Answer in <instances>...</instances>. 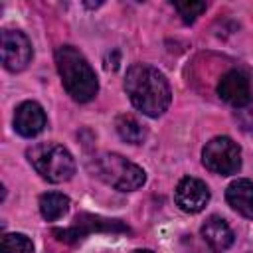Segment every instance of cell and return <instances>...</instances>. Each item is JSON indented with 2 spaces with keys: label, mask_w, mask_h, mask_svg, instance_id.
<instances>
[{
  "label": "cell",
  "mask_w": 253,
  "mask_h": 253,
  "mask_svg": "<svg viewBox=\"0 0 253 253\" xmlns=\"http://www.w3.org/2000/svg\"><path fill=\"white\" fill-rule=\"evenodd\" d=\"M225 200L239 215L253 219V182L247 178L233 180L225 190Z\"/></svg>",
  "instance_id": "cell-11"
},
{
  "label": "cell",
  "mask_w": 253,
  "mask_h": 253,
  "mask_svg": "<svg viewBox=\"0 0 253 253\" xmlns=\"http://www.w3.org/2000/svg\"><path fill=\"white\" fill-rule=\"evenodd\" d=\"M34 170L51 184L67 182L75 174V160L71 152L57 142H40L26 152Z\"/></svg>",
  "instance_id": "cell-4"
},
{
  "label": "cell",
  "mask_w": 253,
  "mask_h": 253,
  "mask_svg": "<svg viewBox=\"0 0 253 253\" xmlns=\"http://www.w3.org/2000/svg\"><path fill=\"white\" fill-rule=\"evenodd\" d=\"M0 249L2 253H34V243L24 233H6Z\"/></svg>",
  "instance_id": "cell-15"
},
{
  "label": "cell",
  "mask_w": 253,
  "mask_h": 253,
  "mask_svg": "<svg viewBox=\"0 0 253 253\" xmlns=\"http://www.w3.org/2000/svg\"><path fill=\"white\" fill-rule=\"evenodd\" d=\"M55 65L65 91L77 103L95 99L99 91L97 75L87 57L73 45H61L55 49Z\"/></svg>",
  "instance_id": "cell-2"
},
{
  "label": "cell",
  "mask_w": 253,
  "mask_h": 253,
  "mask_svg": "<svg viewBox=\"0 0 253 253\" xmlns=\"http://www.w3.org/2000/svg\"><path fill=\"white\" fill-rule=\"evenodd\" d=\"M233 117H235V123L241 130H253V93L245 105L235 109Z\"/></svg>",
  "instance_id": "cell-17"
},
{
  "label": "cell",
  "mask_w": 253,
  "mask_h": 253,
  "mask_svg": "<svg viewBox=\"0 0 253 253\" xmlns=\"http://www.w3.org/2000/svg\"><path fill=\"white\" fill-rule=\"evenodd\" d=\"M251 83L249 77L239 71V69H231L225 75H221L219 83H217V95L221 97V101L233 105L235 109L245 105L251 97Z\"/></svg>",
  "instance_id": "cell-9"
},
{
  "label": "cell",
  "mask_w": 253,
  "mask_h": 253,
  "mask_svg": "<svg viewBox=\"0 0 253 253\" xmlns=\"http://www.w3.org/2000/svg\"><path fill=\"white\" fill-rule=\"evenodd\" d=\"M125 91L130 103L146 117H160L172 101L170 83L162 71L148 63H132L125 75Z\"/></svg>",
  "instance_id": "cell-1"
},
{
  "label": "cell",
  "mask_w": 253,
  "mask_h": 253,
  "mask_svg": "<svg viewBox=\"0 0 253 253\" xmlns=\"http://www.w3.org/2000/svg\"><path fill=\"white\" fill-rule=\"evenodd\" d=\"M34 57L32 42L20 30H4L2 32V63L8 71L18 73L30 65Z\"/></svg>",
  "instance_id": "cell-6"
},
{
  "label": "cell",
  "mask_w": 253,
  "mask_h": 253,
  "mask_svg": "<svg viewBox=\"0 0 253 253\" xmlns=\"http://www.w3.org/2000/svg\"><path fill=\"white\" fill-rule=\"evenodd\" d=\"M115 128L119 136L128 144H142L146 140V128L140 125V121L134 115L123 113L115 119Z\"/></svg>",
  "instance_id": "cell-13"
},
{
  "label": "cell",
  "mask_w": 253,
  "mask_h": 253,
  "mask_svg": "<svg viewBox=\"0 0 253 253\" xmlns=\"http://www.w3.org/2000/svg\"><path fill=\"white\" fill-rule=\"evenodd\" d=\"M134 253H154V251H150V249H136Z\"/></svg>",
  "instance_id": "cell-18"
},
{
  "label": "cell",
  "mask_w": 253,
  "mask_h": 253,
  "mask_svg": "<svg viewBox=\"0 0 253 253\" xmlns=\"http://www.w3.org/2000/svg\"><path fill=\"white\" fill-rule=\"evenodd\" d=\"M202 237L213 251H225L233 243V231L219 215H210L202 225Z\"/></svg>",
  "instance_id": "cell-12"
},
{
  "label": "cell",
  "mask_w": 253,
  "mask_h": 253,
  "mask_svg": "<svg viewBox=\"0 0 253 253\" xmlns=\"http://www.w3.org/2000/svg\"><path fill=\"white\" fill-rule=\"evenodd\" d=\"M91 172L119 192H134L146 182V172L117 152H101L89 162Z\"/></svg>",
  "instance_id": "cell-3"
},
{
  "label": "cell",
  "mask_w": 253,
  "mask_h": 253,
  "mask_svg": "<svg viewBox=\"0 0 253 253\" xmlns=\"http://www.w3.org/2000/svg\"><path fill=\"white\" fill-rule=\"evenodd\" d=\"M91 231H130V229L117 219H101L89 213H81L75 217V223L71 227L53 229V235H59L61 241H77Z\"/></svg>",
  "instance_id": "cell-8"
},
{
  "label": "cell",
  "mask_w": 253,
  "mask_h": 253,
  "mask_svg": "<svg viewBox=\"0 0 253 253\" xmlns=\"http://www.w3.org/2000/svg\"><path fill=\"white\" fill-rule=\"evenodd\" d=\"M202 162L213 174H237L241 168V148L229 136H215L210 142H206L202 150Z\"/></svg>",
  "instance_id": "cell-5"
},
{
  "label": "cell",
  "mask_w": 253,
  "mask_h": 253,
  "mask_svg": "<svg viewBox=\"0 0 253 253\" xmlns=\"http://www.w3.org/2000/svg\"><path fill=\"white\" fill-rule=\"evenodd\" d=\"M174 8L178 10V14L182 16V20L186 24L196 22L198 16H202L208 8L206 2H196V0H184V2H174Z\"/></svg>",
  "instance_id": "cell-16"
},
{
  "label": "cell",
  "mask_w": 253,
  "mask_h": 253,
  "mask_svg": "<svg viewBox=\"0 0 253 253\" xmlns=\"http://www.w3.org/2000/svg\"><path fill=\"white\" fill-rule=\"evenodd\" d=\"M69 210V198L59 192H45L40 196V213L45 221H55Z\"/></svg>",
  "instance_id": "cell-14"
},
{
  "label": "cell",
  "mask_w": 253,
  "mask_h": 253,
  "mask_svg": "<svg viewBox=\"0 0 253 253\" xmlns=\"http://www.w3.org/2000/svg\"><path fill=\"white\" fill-rule=\"evenodd\" d=\"M176 206L186 213H198L202 211L210 202V188L200 178L186 176L178 182L174 192Z\"/></svg>",
  "instance_id": "cell-7"
},
{
  "label": "cell",
  "mask_w": 253,
  "mask_h": 253,
  "mask_svg": "<svg viewBox=\"0 0 253 253\" xmlns=\"http://www.w3.org/2000/svg\"><path fill=\"white\" fill-rule=\"evenodd\" d=\"M45 125H47V117L40 103L24 101L22 105H18V109L14 113V128L18 134L32 138V136L40 134L45 128Z\"/></svg>",
  "instance_id": "cell-10"
}]
</instances>
